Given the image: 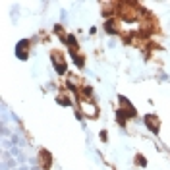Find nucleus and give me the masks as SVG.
<instances>
[{"mask_svg": "<svg viewBox=\"0 0 170 170\" xmlns=\"http://www.w3.org/2000/svg\"><path fill=\"white\" fill-rule=\"evenodd\" d=\"M25 47H29V41H21V43H18V47H16V54H18V58H21V60H23L25 58Z\"/></svg>", "mask_w": 170, "mask_h": 170, "instance_id": "39448f33", "label": "nucleus"}, {"mask_svg": "<svg viewBox=\"0 0 170 170\" xmlns=\"http://www.w3.org/2000/svg\"><path fill=\"white\" fill-rule=\"evenodd\" d=\"M135 161H139V166H145V164H147V162H145V158H143L141 155H139V157H135Z\"/></svg>", "mask_w": 170, "mask_h": 170, "instance_id": "423d86ee", "label": "nucleus"}, {"mask_svg": "<svg viewBox=\"0 0 170 170\" xmlns=\"http://www.w3.org/2000/svg\"><path fill=\"white\" fill-rule=\"evenodd\" d=\"M105 31L110 33V35H116V33H120V25H116L114 19H108L106 23H105Z\"/></svg>", "mask_w": 170, "mask_h": 170, "instance_id": "20e7f679", "label": "nucleus"}, {"mask_svg": "<svg viewBox=\"0 0 170 170\" xmlns=\"http://www.w3.org/2000/svg\"><path fill=\"white\" fill-rule=\"evenodd\" d=\"M79 106H81V112H79L81 116H87V118H97L99 110H97V106H95L93 103H89L87 99H81V100H79Z\"/></svg>", "mask_w": 170, "mask_h": 170, "instance_id": "f257e3e1", "label": "nucleus"}, {"mask_svg": "<svg viewBox=\"0 0 170 170\" xmlns=\"http://www.w3.org/2000/svg\"><path fill=\"white\" fill-rule=\"evenodd\" d=\"M145 126L149 128L153 133H157V131H158V120H157V116L147 114V116H145Z\"/></svg>", "mask_w": 170, "mask_h": 170, "instance_id": "7ed1b4c3", "label": "nucleus"}, {"mask_svg": "<svg viewBox=\"0 0 170 170\" xmlns=\"http://www.w3.org/2000/svg\"><path fill=\"white\" fill-rule=\"evenodd\" d=\"M52 64H54V68H56L58 74H66V62H64L62 56L58 58V52H52Z\"/></svg>", "mask_w": 170, "mask_h": 170, "instance_id": "f03ea898", "label": "nucleus"}]
</instances>
